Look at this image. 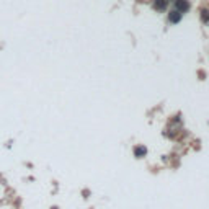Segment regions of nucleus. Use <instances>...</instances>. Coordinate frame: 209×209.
Returning a JSON list of instances; mask_svg holds the SVG:
<instances>
[{"mask_svg": "<svg viewBox=\"0 0 209 209\" xmlns=\"http://www.w3.org/2000/svg\"><path fill=\"white\" fill-rule=\"evenodd\" d=\"M173 5H175V10H178L180 13H186L190 10V0H173Z\"/></svg>", "mask_w": 209, "mask_h": 209, "instance_id": "1", "label": "nucleus"}, {"mask_svg": "<svg viewBox=\"0 0 209 209\" xmlns=\"http://www.w3.org/2000/svg\"><path fill=\"white\" fill-rule=\"evenodd\" d=\"M199 17H201V21L204 23V25H209V10L207 8H201V11H199Z\"/></svg>", "mask_w": 209, "mask_h": 209, "instance_id": "4", "label": "nucleus"}, {"mask_svg": "<svg viewBox=\"0 0 209 209\" xmlns=\"http://www.w3.org/2000/svg\"><path fill=\"white\" fill-rule=\"evenodd\" d=\"M146 154H147V149L144 147V146H137V147L134 149V155L136 157H144Z\"/></svg>", "mask_w": 209, "mask_h": 209, "instance_id": "5", "label": "nucleus"}, {"mask_svg": "<svg viewBox=\"0 0 209 209\" xmlns=\"http://www.w3.org/2000/svg\"><path fill=\"white\" fill-rule=\"evenodd\" d=\"M168 5V0H154V8L157 11H165Z\"/></svg>", "mask_w": 209, "mask_h": 209, "instance_id": "3", "label": "nucleus"}, {"mask_svg": "<svg viewBox=\"0 0 209 209\" xmlns=\"http://www.w3.org/2000/svg\"><path fill=\"white\" fill-rule=\"evenodd\" d=\"M182 17H183V13H180L178 10H172L170 13H168V21L172 23V25H176V23H180L182 21Z\"/></svg>", "mask_w": 209, "mask_h": 209, "instance_id": "2", "label": "nucleus"}]
</instances>
